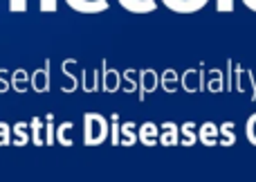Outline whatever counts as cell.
<instances>
[{"instance_id":"ba28073f","label":"cell","mask_w":256,"mask_h":182,"mask_svg":"<svg viewBox=\"0 0 256 182\" xmlns=\"http://www.w3.org/2000/svg\"><path fill=\"white\" fill-rule=\"evenodd\" d=\"M74 68H76V58H66V61L61 63V72L68 79V84H63V88H61L66 94H72L81 86V79L74 74Z\"/></svg>"},{"instance_id":"3957f363","label":"cell","mask_w":256,"mask_h":182,"mask_svg":"<svg viewBox=\"0 0 256 182\" xmlns=\"http://www.w3.org/2000/svg\"><path fill=\"white\" fill-rule=\"evenodd\" d=\"M166 9L176 14H196L209 4V0H160Z\"/></svg>"},{"instance_id":"30bf717a","label":"cell","mask_w":256,"mask_h":182,"mask_svg":"<svg viewBox=\"0 0 256 182\" xmlns=\"http://www.w3.org/2000/svg\"><path fill=\"white\" fill-rule=\"evenodd\" d=\"M160 144L162 146H176V144H180V126L176 122H162L160 124Z\"/></svg>"},{"instance_id":"6da1fadb","label":"cell","mask_w":256,"mask_h":182,"mask_svg":"<svg viewBox=\"0 0 256 182\" xmlns=\"http://www.w3.org/2000/svg\"><path fill=\"white\" fill-rule=\"evenodd\" d=\"M110 140V120L102 112H86L84 115V144L86 146H99Z\"/></svg>"},{"instance_id":"4fadbf2b","label":"cell","mask_w":256,"mask_h":182,"mask_svg":"<svg viewBox=\"0 0 256 182\" xmlns=\"http://www.w3.org/2000/svg\"><path fill=\"white\" fill-rule=\"evenodd\" d=\"M140 142L144 146H155L160 142V126L155 122H144L140 126Z\"/></svg>"},{"instance_id":"9c48e42d","label":"cell","mask_w":256,"mask_h":182,"mask_svg":"<svg viewBox=\"0 0 256 182\" xmlns=\"http://www.w3.org/2000/svg\"><path fill=\"white\" fill-rule=\"evenodd\" d=\"M198 140L204 146H218L220 144V126L214 122H204L198 126Z\"/></svg>"},{"instance_id":"7a4b0ae2","label":"cell","mask_w":256,"mask_h":182,"mask_svg":"<svg viewBox=\"0 0 256 182\" xmlns=\"http://www.w3.org/2000/svg\"><path fill=\"white\" fill-rule=\"evenodd\" d=\"M50 72H52V63H50V58H45V63L40 68H36L34 72H32V90L38 94L48 92L50 86H52V76H50Z\"/></svg>"},{"instance_id":"d6986e66","label":"cell","mask_w":256,"mask_h":182,"mask_svg":"<svg viewBox=\"0 0 256 182\" xmlns=\"http://www.w3.org/2000/svg\"><path fill=\"white\" fill-rule=\"evenodd\" d=\"M135 142H140V128L135 122H124L122 124V146H132Z\"/></svg>"},{"instance_id":"603a6c76","label":"cell","mask_w":256,"mask_h":182,"mask_svg":"<svg viewBox=\"0 0 256 182\" xmlns=\"http://www.w3.org/2000/svg\"><path fill=\"white\" fill-rule=\"evenodd\" d=\"M110 144L112 146H120L122 144V124H120V115L117 112L110 115Z\"/></svg>"},{"instance_id":"44dd1931","label":"cell","mask_w":256,"mask_h":182,"mask_svg":"<svg viewBox=\"0 0 256 182\" xmlns=\"http://www.w3.org/2000/svg\"><path fill=\"white\" fill-rule=\"evenodd\" d=\"M236 133H234V122H222L220 124V146H234Z\"/></svg>"},{"instance_id":"8992f818","label":"cell","mask_w":256,"mask_h":182,"mask_svg":"<svg viewBox=\"0 0 256 182\" xmlns=\"http://www.w3.org/2000/svg\"><path fill=\"white\" fill-rule=\"evenodd\" d=\"M158 86H160V76L153 68H144V70H140V99L142 102H144L150 92H155Z\"/></svg>"},{"instance_id":"52a82bcc","label":"cell","mask_w":256,"mask_h":182,"mask_svg":"<svg viewBox=\"0 0 256 182\" xmlns=\"http://www.w3.org/2000/svg\"><path fill=\"white\" fill-rule=\"evenodd\" d=\"M180 84H182V88H184L189 94L200 92V90L204 88V74L200 70H196V68H189V70L182 72Z\"/></svg>"},{"instance_id":"5b68a950","label":"cell","mask_w":256,"mask_h":182,"mask_svg":"<svg viewBox=\"0 0 256 182\" xmlns=\"http://www.w3.org/2000/svg\"><path fill=\"white\" fill-rule=\"evenodd\" d=\"M122 79H124V74H122L120 70H115V68H108V63L104 61L102 63V90L104 92H117V90L122 88Z\"/></svg>"},{"instance_id":"ffe728a7","label":"cell","mask_w":256,"mask_h":182,"mask_svg":"<svg viewBox=\"0 0 256 182\" xmlns=\"http://www.w3.org/2000/svg\"><path fill=\"white\" fill-rule=\"evenodd\" d=\"M72 128H74V124L72 122H63V124L56 126V142L61 144V146H74V138H72Z\"/></svg>"},{"instance_id":"2e32d148","label":"cell","mask_w":256,"mask_h":182,"mask_svg":"<svg viewBox=\"0 0 256 182\" xmlns=\"http://www.w3.org/2000/svg\"><path fill=\"white\" fill-rule=\"evenodd\" d=\"M178 84H180V74H178L173 68H166V70H162V74H160V86H162L164 92L173 94L178 88Z\"/></svg>"},{"instance_id":"1f68e13d","label":"cell","mask_w":256,"mask_h":182,"mask_svg":"<svg viewBox=\"0 0 256 182\" xmlns=\"http://www.w3.org/2000/svg\"><path fill=\"white\" fill-rule=\"evenodd\" d=\"M240 2H243L248 9H252V12H256V0H240Z\"/></svg>"},{"instance_id":"5bb4252c","label":"cell","mask_w":256,"mask_h":182,"mask_svg":"<svg viewBox=\"0 0 256 182\" xmlns=\"http://www.w3.org/2000/svg\"><path fill=\"white\" fill-rule=\"evenodd\" d=\"M30 86H32V74H27L25 68H18V70L12 72V88L18 94H25Z\"/></svg>"},{"instance_id":"f1b7e54d","label":"cell","mask_w":256,"mask_h":182,"mask_svg":"<svg viewBox=\"0 0 256 182\" xmlns=\"http://www.w3.org/2000/svg\"><path fill=\"white\" fill-rule=\"evenodd\" d=\"M7 9L12 14H22L27 12V0H7Z\"/></svg>"},{"instance_id":"4316f807","label":"cell","mask_w":256,"mask_h":182,"mask_svg":"<svg viewBox=\"0 0 256 182\" xmlns=\"http://www.w3.org/2000/svg\"><path fill=\"white\" fill-rule=\"evenodd\" d=\"M14 138V130L7 122H0V146H9Z\"/></svg>"},{"instance_id":"277c9868","label":"cell","mask_w":256,"mask_h":182,"mask_svg":"<svg viewBox=\"0 0 256 182\" xmlns=\"http://www.w3.org/2000/svg\"><path fill=\"white\" fill-rule=\"evenodd\" d=\"M68 7L74 9V12L79 14H102V12H108V7H110V2L108 0H66Z\"/></svg>"},{"instance_id":"9a60e30c","label":"cell","mask_w":256,"mask_h":182,"mask_svg":"<svg viewBox=\"0 0 256 182\" xmlns=\"http://www.w3.org/2000/svg\"><path fill=\"white\" fill-rule=\"evenodd\" d=\"M30 130H32V144L34 146H45V117H32Z\"/></svg>"},{"instance_id":"7c38bea8","label":"cell","mask_w":256,"mask_h":182,"mask_svg":"<svg viewBox=\"0 0 256 182\" xmlns=\"http://www.w3.org/2000/svg\"><path fill=\"white\" fill-rule=\"evenodd\" d=\"M117 2L122 4V7L126 9V12L130 14H150L158 9V0H117Z\"/></svg>"},{"instance_id":"cb8c5ba5","label":"cell","mask_w":256,"mask_h":182,"mask_svg":"<svg viewBox=\"0 0 256 182\" xmlns=\"http://www.w3.org/2000/svg\"><path fill=\"white\" fill-rule=\"evenodd\" d=\"M207 88L209 92H222V72L220 70H209V76H207Z\"/></svg>"},{"instance_id":"e0dca14e","label":"cell","mask_w":256,"mask_h":182,"mask_svg":"<svg viewBox=\"0 0 256 182\" xmlns=\"http://www.w3.org/2000/svg\"><path fill=\"white\" fill-rule=\"evenodd\" d=\"M14 130V146H25L32 140V130H30V122H16L12 126Z\"/></svg>"},{"instance_id":"7402d4cb","label":"cell","mask_w":256,"mask_h":182,"mask_svg":"<svg viewBox=\"0 0 256 182\" xmlns=\"http://www.w3.org/2000/svg\"><path fill=\"white\" fill-rule=\"evenodd\" d=\"M56 142V126H54V115H45V146H52Z\"/></svg>"},{"instance_id":"4dcf8cb0","label":"cell","mask_w":256,"mask_h":182,"mask_svg":"<svg viewBox=\"0 0 256 182\" xmlns=\"http://www.w3.org/2000/svg\"><path fill=\"white\" fill-rule=\"evenodd\" d=\"M236 7V0H216V9L220 14H232Z\"/></svg>"},{"instance_id":"ac0fdd59","label":"cell","mask_w":256,"mask_h":182,"mask_svg":"<svg viewBox=\"0 0 256 182\" xmlns=\"http://www.w3.org/2000/svg\"><path fill=\"white\" fill-rule=\"evenodd\" d=\"M196 142H200L198 140V126H196L194 122H184V124L180 126V144L182 146H194Z\"/></svg>"},{"instance_id":"f546056e","label":"cell","mask_w":256,"mask_h":182,"mask_svg":"<svg viewBox=\"0 0 256 182\" xmlns=\"http://www.w3.org/2000/svg\"><path fill=\"white\" fill-rule=\"evenodd\" d=\"M38 9L43 14H54L58 9V0H38Z\"/></svg>"},{"instance_id":"d4e9b609","label":"cell","mask_w":256,"mask_h":182,"mask_svg":"<svg viewBox=\"0 0 256 182\" xmlns=\"http://www.w3.org/2000/svg\"><path fill=\"white\" fill-rule=\"evenodd\" d=\"M245 138H248V142L256 146V112L248 117V122H245Z\"/></svg>"},{"instance_id":"8fae6325","label":"cell","mask_w":256,"mask_h":182,"mask_svg":"<svg viewBox=\"0 0 256 182\" xmlns=\"http://www.w3.org/2000/svg\"><path fill=\"white\" fill-rule=\"evenodd\" d=\"M81 90L84 92H97V90H102V70L88 68V70L81 72Z\"/></svg>"},{"instance_id":"83f0119b","label":"cell","mask_w":256,"mask_h":182,"mask_svg":"<svg viewBox=\"0 0 256 182\" xmlns=\"http://www.w3.org/2000/svg\"><path fill=\"white\" fill-rule=\"evenodd\" d=\"M12 86V74H9L7 68H0V94H4Z\"/></svg>"},{"instance_id":"484cf974","label":"cell","mask_w":256,"mask_h":182,"mask_svg":"<svg viewBox=\"0 0 256 182\" xmlns=\"http://www.w3.org/2000/svg\"><path fill=\"white\" fill-rule=\"evenodd\" d=\"M122 74H124V81H126V92H135V90L140 88V76L135 79V70L128 68V70H124Z\"/></svg>"}]
</instances>
